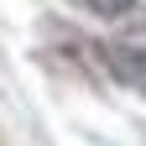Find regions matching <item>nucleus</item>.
<instances>
[{"label": "nucleus", "mask_w": 146, "mask_h": 146, "mask_svg": "<svg viewBox=\"0 0 146 146\" xmlns=\"http://www.w3.org/2000/svg\"><path fill=\"white\" fill-rule=\"evenodd\" d=\"M104 63H110V73H115L131 94L146 99V47H136V42H110L104 47Z\"/></svg>", "instance_id": "1"}, {"label": "nucleus", "mask_w": 146, "mask_h": 146, "mask_svg": "<svg viewBox=\"0 0 146 146\" xmlns=\"http://www.w3.org/2000/svg\"><path fill=\"white\" fill-rule=\"evenodd\" d=\"M68 5L94 21H141V0H68Z\"/></svg>", "instance_id": "2"}]
</instances>
